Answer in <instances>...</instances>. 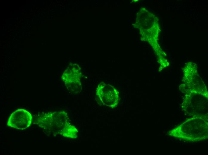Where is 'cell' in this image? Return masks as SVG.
I'll return each mask as SVG.
<instances>
[{
    "label": "cell",
    "instance_id": "277c9868",
    "mask_svg": "<svg viewBox=\"0 0 208 155\" xmlns=\"http://www.w3.org/2000/svg\"><path fill=\"white\" fill-rule=\"evenodd\" d=\"M32 120V115L30 112L25 109H19L10 115L7 125L19 130H24L30 126Z\"/></svg>",
    "mask_w": 208,
    "mask_h": 155
},
{
    "label": "cell",
    "instance_id": "6da1fadb",
    "mask_svg": "<svg viewBox=\"0 0 208 155\" xmlns=\"http://www.w3.org/2000/svg\"><path fill=\"white\" fill-rule=\"evenodd\" d=\"M35 121L45 132L67 137L73 126L69 123L66 113L62 111L41 114L37 116Z\"/></svg>",
    "mask_w": 208,
    "mask_h": 155
},
{
    "label": "cell",
    "instance_id": "5b68a950",
    "mask_svg": "<svg viewBox=\"0 0 208 155\" xmlns=\"http://www.w3.org/2000/svg\"><path fill=\"white\" fill-rule=\"evenodd\" d=\"M97 95L103 104L112 106L114 103L115 94L114 89L109 85L101 84L97 89Z\"/></svg>",
    "mask_w": 208,
    "mask_h": 155
},
{
    "label": "cell",
    "instance_id": "7a4b0ae2",
    "mask_svg": "<svg viewBox=\"0 0 208 155\" xmlns=\"http://www.w3.org/2000/svg\"><path fill=\"white\" fill-rule=\"evenodd\" d=\"M189 120L191 125H190L191 128L188 126V130L175 128L171 131V135L190 141L200 140L206 138L207 137V122L200 117L192 118Z\"/></svg>",
    "mask_w": 208,
    "mask_h": 155
},
{
    "label": "cell",
    "instance_id": "3957f363",
    "mask_svg": "<svg viewBox=\"0 0 208 155\" xmlns=\"http://www.w3.org/2000/svg\"><path fill=\"white\" fill-rule=\"evenodd\" d=\"M81 76L80 68L78 65L73 64L69 66L65 70L62 79L70 92L77 94L80 92L82 89Z\"/></svg>",
    "mask_w": 208,
    "mask_h": 155
}]
</instances>
